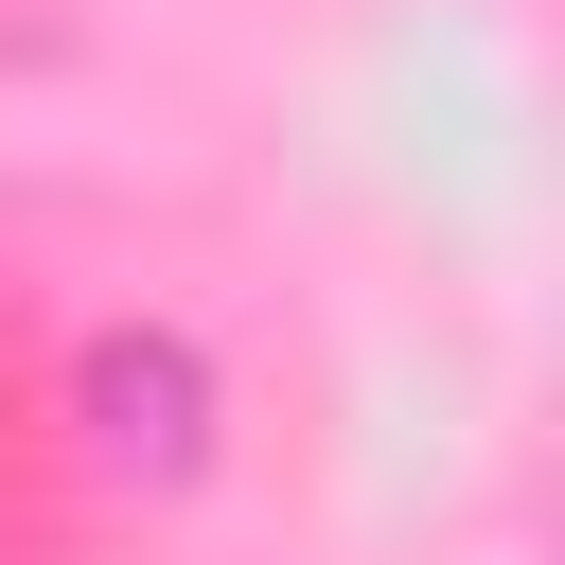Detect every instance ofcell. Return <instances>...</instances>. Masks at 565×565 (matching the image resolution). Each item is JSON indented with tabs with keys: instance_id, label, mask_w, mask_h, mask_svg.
Segmentation results:
<instances>
[{
	"instance_id": "cell-1",
	"label": "cell",
	"mask_w": 565,
	"mask_h": 565,
	"mask_svg": "<svg viewBox=\"0 0 565 565\" xmlns=\"http://www.w3.org/2000/svg\"><path fill=\"white\" fill-rule=\"evenodd\" d=\"M88 441H106L124 477H194V441H212L194 335H88Z\"/></svg>"
}]
</instances>
